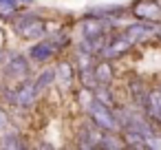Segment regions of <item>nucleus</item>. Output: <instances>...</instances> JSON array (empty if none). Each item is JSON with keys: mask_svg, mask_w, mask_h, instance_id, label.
<instances>
[{"mask_svg": "<svg viewBox=\"0 0 161 150\" xmlns=\"http://www.w3.org/2000/svg\"><path fill=\"white\" fill-rule=\"evenodd\" d=\"M31 75V60L29 55L20 51H9L7 62L0 66V80H5L7 84H16L20 80H27Z\"/></svg>", "mask_w": 161, "mask_h": 150, "instance_id": "obj_4", "label": "nucleus"}, {"mask_svg": "<svg viewBox=\"0 0 161 150\" xmlns=\"http://www.w3.org/2000/svg\"><path fill=\"white\" fill-rule=\"evenodd\" d=\"M159 86H161V84H159Z\"/></svg>", "mask_w": 161, "mask_h": 150, "instance_id": "obj_24", "label": "nucleus"}, {"mask_svg": "<svg viewBox=\"0 0 161 150\" xmlns=\"http://www.w3.org/2000/svg\"><path fill=\"white\" fill-rule=\"evenodd\" d=\"M128 91H130V102L137 106V108H146V104H148V86H146V82L141 80V77H132L130 82H128Z\"/></svg>", "mask_w": 161, "mask_h": 150, "instance_id": "obj_13", "label": "nucleus"}, {"mask_svg": "<svg viewBox=\"0 0 161 150\" xmlns=\"http://www.w3.org/2000/svg\"><path fill=\"white\" fill-rule=\"evenodd\" d=\"M86 115L99 130H104V132H121V124H119L115 106H108V104H102V102L93 99L88 104V108H86Z\"/></svg>", "mask_w": 161, "mask_h": 150, "instance_id": "obj_3", "label": "nucleus"}, {"mask_svg": "<svg viewBox=\"0 0 161 150\" xmlns=\"http://www.w3.org/2000/svg\"><path fill=\"white\" fill-rule=\"evenodd\" d=\"M18 3H20V7H31L36 0H18Z\"/></svg>", "mask_w": 161, "mask_h": 150, "instance_id": "obj_22", "label": "nucleus"}, {"mask_svg": "<svg viewBox=\"0 0 161 150\" xmlns=\"http://www.w3.org/2000/svg\"><path fill=\"white\" fill-rule=\"evenodd\" d=\"M93 99H97V102H102V104H108V106H117V99H115L113 86L97 84V86L93 88Z\"/></svg>", "mask_w": 161, "mask_h": 150, "instance_id": "obj_19", "label": "nucleus"}, {"mask_svg": "<svg viewBox=\"0 0 161 150\" xmlns=\"http://www.w3.org/2000/svg\"><path fill=\"white\" fill-rule=\"evenodd\" d=\"M0 82H3V80H0ZM0 88H3V84H0Z\"/></svg>", "mask_w": 161, "mask_h": 150, "instance_id": "obj_23", "label": "nucleus"}, {"mask_svg": "<svg viewBox=\"0 0 161 150\" xmlns=\"http://www.w3.org/2000/svg\"><path fill=\"white\" fill-rule=\"evenodd\" d=\"M95 82L104 84V86H113V82H115V69H113L110 60H106V58H97L95 60Z\"/></svg>", "mask_w": 161, "mask_h": 150, "instance_id": "obj_14", "label": "nucleus"}, {"mask_svg": "<svg viewBox=\"0 0 161 150\" xmlns=\"http://www.w3.org/2000/svg\"><path fill=\"white\" fill-rule=\"evenodd\" d=\"M7 58H9V49H5V47H0V66H3V64L7 62Z\"/></svg>", "mask_w": 161, "mask_h": 150, "instance_id": "obj_21", "label": "nucleus"}, {"mask_svg": "<svg viewBox=\"0 0 161 150\" xmlns=\"http://www.w3.org/2000/svg\"><path fill=\"white\" fill-rule=\"evenodd\" d=\"M102 135H104V130H99V128L88 119L86 124L80 126L77 137H75V146L82 148V150H97V143H99Z\"/></svg>", "mask_w": 161, "mask_h": 150, "instance_id": "obj_9", "label": "nucleus"}, {"mask_svg": "<svg viewBox=\"0 0 161 150\" xmlns=\"http://www.w3.org/2000/svg\"><path fill=\"white\" fill-rule=\"evenodd\" d=\"M20 9L18 0H0V20H9Z\"/></svg>", "mask_w": 161, "mask_h": 150, "instance_id": "obj_20", "label": "nucleus"}, {"mask_svg": "<svg viewBox=\"0 0 161 150\" xmlns=\"http://www.w3.org/2000/svg\"><path fill=\"white\" fill-rule=\"evenodd\" d=\"M128 14L137 20L161 25V5H159V0H135L128 7Z\"/></svg>", "mask_w": 161, "mask_h": 150, "instance_id": "obj_8", "label": "nucleus"}, {"mask_svg": "<svg viewBox=\"0 0 161 150\" xmlns=\"http://www.w3.org/2000/svg\"><path fill=\"white\" fill-rule=\"evenodd\" d=\"M132 47H135V44L126 38V33H124L121 29H113V31L106 36V40H104V47H102L99 58H106V60L115 62V60L124 58L126 53H130Z\"/></svg>", "mask_w": 161, "mask_h": 150, "instance_id": "obj_5", "label": "nucleus"}, {"mask_svg": "<svg viewBox=\"0 0 161 150\" xmlns=\"http://www.w3.org/2000/svg\"><path fill=\"white\" fill-rule=\"evenodd\" d=\"M126 14H128V9H126L124 5H115V3H110V5H93V7L86 9V16L106 18V20H117V22H119Z\"/></svg>", "mask_w": 161, "mask_h": 150, "instance_id": "obj_11", "label": "nucleus"}, {"mask_svg": "<svg viewBox=\"0 0 161 150\" xmlns=\"http://www.w3.org/2000/svg\"><path fill=\"white\" fill-rule=\"evenodd\" d=\"M119 148H126L119 132H104L97 143V150H119Z\"/></svg>", "mask_w": 161, "mask_h": 150, "instance_id": "obj_16", "label": "nucleus"}, {"mask_svg": "<svg viewBox=\"0 0 161 150\" xmlns=\"http://www.w3.org/2000/svg\"><path fill=\"white\" fill-rule=\"evenodd\" d=\"M157 29L159 25L154 22H146V20H132L128 25L121 27V31L126 33V38L132 42V44H141V42H148V40H154L157 38Z\"/></svg>", "mask_w": 161, "mask_h": 150, "instance_id": "obj_6", "label": "nucleus"}, {"mask_svg": "<svg viewBox=\"0 0 161 150\" xmlns=\"http://www.w3.org/2000/svg\"><path fill=\"white\" fill-rule=\"evenodd\" d=\"M0 148L20 150V148H27V143H25V137L18 130H7V132H3V137H0Z\"/></svg>", "mask_w": 161, "mask_h": 150, "instance_id": "obj_17", "label": "nucleus"}, {"mask_svg": "<svg viewBox=\"0 0 161 150\" xmlns=\"http://www.w3.org/2000/svg\"><path fill=\"white\" fill-rule=\"evenodd\" d=\"M0 95H3V99L20 110H29L38 104V97H40V88L36 86V82L31 77L27 80H20L16 84H7L0 88Z\"/></svg>", "mask_w": 161, "mask_h": 150, "instance_id": "obj_1", "label": "nucleus"}, {"mask_svg": "<svg viewBox=\"0 0 161 150\" xmlns=\"http://www.w3.org/2000/svg\"><path fill=\"white\" fill-rule=\"evenodd\" d=\"M77 77V66L75 62L71 60H60L55 64V82L64 88V91H71L73 88V82Z\"/></svg>", "mask_w": 161, "mask_h": 150, "instance_id": "obj_10", "label": "nucleus"}, {"mask_svg": "<svg viewBox=\"0 0 161 150\" xmlns=\"http://www.w3.org/2000/svg\"><path fill=\"white\" fill-rule=\"evenodd\" d=\"M77 66V80H80V86L82 88H95L97 82H95V60L91 62H84V64H75Z\"/></svg>", "mask_w": 161, "mask_h": 150, "instance_id": "obj_15", "label": "nucleus"}, {"mask_svg": "<svg viewBox=\"0 0 161 150\" xmlns=\"http://www.w3.org/2000/svg\"><path fill=\"white\" fill-rule=\"evenodd\" d=\"M143 113L161 130V86H150V91H148V104H146Z\"/></svg>", "mask_w": 161, "mask_h": 150, "instance_id": "obj_12", "label": "nucleus"}, {"mask_svg": "<svg viewBox=\"0 0 161 150\" xmlns=\"http://www.w3.org/2000/svg\"><path fill=\"white\" fill-rule=\"evenodd\" d=\"M11 29L14 33L20 38V40H29V42H36L40 38H44L49 33L47 29V20L42 16H38L36 11H16L11 18Z\"/></svg>", "mask_w": 161, "mask_h": 150, "instance_id": "obj_2", "label": "nucleus"}, {"mask_svg": "<svg viewBox=\"0 0 161 150\" xmlns=\"http://www.w3.org/2000/svg\"><path fill=\"white\" fill-rule=\"evenodd\" d=\"M33 82H36V86L40 88V93L47 91V88H51V86L55 84V66H44V69L33 77Z\"/></svg>", "mask_w": 161, "mask_h": 150, "instance_id": "obj_18", "label": "nucleus"}, {"mask_svg": "<svg viewBox=\"0 0 161 150\" xmlns=\"http://www.w3.org/2000/svg\"><path fill=\"white\" fill-rule=\"evenodd\" d=\"M27 55L33 64H49L55 55H60V49L49 36H44V38L31 42V47L27 49Z\"/></svg>", "mask_w": 161, "mask_h": 150, "instance_id": "obj_7", "label": "nucleus"}]
</instances>
